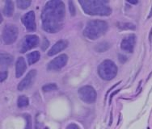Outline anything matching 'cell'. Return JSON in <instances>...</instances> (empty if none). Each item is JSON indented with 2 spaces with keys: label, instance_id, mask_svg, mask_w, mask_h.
<instances>
[{
  "label": "cell",
  "instance_id": "6da1fadb",
  "mask_svg": "<svg viewBox=\"0 0 152 129\" xmlns=\"http://www.w3.org/2000/svg\"><path fill=\"white\" fill-rule=\"evenodd\" d=\"M64 17V3L60 0L47 2L41 14L43 29L49 33L59 32L63 26Z\"/></svg>",
  "mask_w": 152,
  "mask_h": 129
},
{
  "label": "cell",
  "instance_id": "7a4b0ae2",
  "mask_svg": "<svg viewBox=\"0 0 152 129\" xmlns=\"http://www.w3.org/2000/svg\"><path fill=\"white\" fill-rule=\"evenodd\" d=\"M86 14L91 15L108 16L111 14L112 10L107 5L108 1L101 0H83L79 1Z\"/></svg>",
  "mask_w": 152,
  "mask_h": 129
},
{
  "label": "cell",
  "instance_id": "3957f363",
  "mask_svg": "<svg viewBox=\"0 0 152 129\" xmlns=\"http://www.w3.org/2000/svg\"><path fill=\"white\" fill-rule=\"evenodd\" d=\"M108 25L105 21L91 20L88 21L86 25L83 34L90 40H96L103 36L108 30Z\"/></svg>",
  "mask_w": 152,
  "mask_h": 129
},
{
  "label": "cell",
  "instance_id": "277c9868",
  "mask_svg": "<svg viewBox=\"0 0 152 129\" xmlns=\"http://www.w3.org/2000/svg\"><path fill=\"white\" fill-rule=\"evenodd\" d=\"M98 73L102 79L110 81L117 76V67L111 60H105L98 67Z\"/></svg>",
  "mask_w": 152,
  "mask_h": 129
},
{
  "label": "cell",
  "instance_id": "5b68a950",
  "mask_svg": "<svg viewBox=\"0 0 152 129\" xmlns=\"http://www.w3.org/2000/svg\"><path fill=\"white\" fill-rule=\"evenodd\" d=\"M79 98L87 103H93L96 100V92L91 86H84L78 91Z\"/></svg>",
  "mask_w": 152,
  "mask_h": 129
},
{
  "label": "cell",
  "instance_id": "8992f818",
  "mask_svg": "<svg viewBox=\"0 0 152 129\" xmlns=\"http://www.w3.org/2000/svg\"><path fill=\"white\" fill-rule=\"evenodd\" d=\"M18 36V28L14 24H7L3 30V40L7 44H13Z\"/></svg>",
  "mask_w": 152,
  "mask_h": 129
},
{
  "label": "cell",
  "instance_id": "52a82bcc",
  "mask_svg": "<svg viewBox=\"0 0 152 129\" xmlns=\"http://www.w3.org/2000/svg\"><path fill=\"white\" fill-rule=\"evenodd\" d=\"M39 44V37L36 35H27L21 44L20 53H23L35 48Z\"/></svg>",
  "mask_w": 152,
  "mask_h": 129
},
{
  "label": "cell",
  "instance_id": "ba28073f",
  "mask_svg": "<svg viewBox=\"0 0 152 129\" xmlns=\"http://www.w3.org/2000/svg\"><path fill=\"white\" fill-rule=\"evenodd\" d=\"M68 62V57L66 54H61L57 57L52 60L48 64V70H59L66 64Z\"/></svg>",
  "mask_w": 152,
  "mask_h": 129
},
{
  "label": "cell",
  "instance_id": "9c48e42d",
  "mask_svg": "<svg viewBox=\"0 0 152 129\" xmlns=\"http://www.w3.org/2000/svg\"><path fill=\"white\" fill-rule=\"evenodd\" d=\"M36 75H37V70H32L28 73H27L25 78L21 81L17 86L18 91H23V90H26L29 86L32 85V83L35 80Z\"/></svg>",
  "mask_w": 152,
  "mask_h": 129
},
{
  "label": "cell",
  "instance_id": "30bf717a",
  "mask_svg": "<svg viewBox=\"0 0 152 129\" xmlns=\"http://www.w3.org/2000/svg\"><path fill=\"white\" fill-rule=\"evenodd\" d=\"M136 43V36L134 34L129 35L123 39L121 43V49L126 53H133Z\"/></svg>",
  "mask_w": 152,
  "mask_h": 129
},
{
  "label": "cell",
  "instance_id": "8fae6325",
  "mask_svg": "<svg viewBox=\"0 0 152 129\" xmlns=\"http://www.w3.org/2000/svg\"><path fill=\"white\" fill-rule=\"evenodd\" d=\"M22 22L27 29L31 32L36 30V20L35 13L32 11H30L22 17Z\"/></svg>",
  "mask_w": 152,
  "mask_h": 129
},
{
  "label": "cell",
  "instance_id": "7c38bea8",
  "mask_svg": "<svg viewBox=\"0 0 152 129\" xmlns=\"http://www.w3.org/2000/svg\"><path fill=\"white\" fill-rule=\"evenodd\" d=\"M67 41H59L58 42H56L54 45L48 52V56H54L56 54H58V53L61 52L62 50H64L67 47Z\"/></svg>",
  "mask_w": 152,
  "mask_h": 129
},
{
  "label": "cell",
  "instance_id": "4fadbf2b",
  "mask_svg": "<svg viewBox=\"0 0 152 129\" xmlns=\"http://www.w3.org/2000/svg\"><path fill=\"white\" fill-rule=\"evenodd\" d=\"M27 69L25 60L23 57H19L15 64V75L16 78H20L23 75Z\"/></svg>",
  "mask_w": 152,
  "mask_h": 129
},
{
  "label": "cell",
  "instance_id": "5bb4252c",
  "mask_svg": "<svg viewBox=\"0 0 152 129\" xmlns=\"http://www.w3.org/2000/svg\"><path fill=\"white\" fill-rule=\"evenodd\" d=\"M1 68L3 70V68H5L7 70V68L9 67L12 63L13 62V57L11 54L8 53H1Z\"/></svg>",
  "mask_w": 152,
  "mask_h": 129
},
{
  "label": "cell",
  "instance_id": "9a60e30c",
  "mask_svg": "<svg viewBox=\"0 0 152 129\" xmlns=\"http://www.w3.org/2000/svg\"><path fill=\"white\" fill-rule=\"evenodd\" d=\"M13 12H14V3L12 1L7 0L5 3V7L3 9V14L7 17H11L13 15Z\"/></svg>",
  "mask_w": 152,
  "mask_h": 129
},
{
  "label": "cell",
  "instance_id": "2e32d148",
  "mask_svg": "<svg viewBox=\"0 0 152 129\" xmlns=\"http://www.w3.org/2000/svg\"><path fill=\"white\" fill-rule=\"evenodd\" d=\"M41 57V54L38 51H34L28 54L27 56V59H28V62L30 65H32L36 62H37L39 61V59Z\"/></svg>",
  "mask_w": 152,
  "mask_h": 129
},
{
  "label": "cell",
  "instance_id": "e0dca14e",
  "mask_svg": "<svg viewBox=\"0 0 152 129\" xmlns=\"http://www.w3.org/2000/svg\"><path fill=\"white\" fill-rule=\"evenodd\" d=\"M109 49H110V44L108 42H106V41L100 42L95 47V49L96 50V52H98V53H104V52L108 51Z\"/></svg>",
  "mask_w": 152,
  "mask_h": 129
},
{
  "label": "cell",
  "instance_id": "ac0fdd59",
  "mask_svg": "<svg viewBox=\"0 0 152 129\" xmlns=\"http://www.w3.org/2000/svg\"><path fill=\"white\" fill-rule=\"evenodd\" d=\"M28 103H29V101H28V97L25 96V95H21V96L19 97L17 101V105L20 108L25 107L28 105Z\"/></svg>",
  "mask_w": 152,
  "mask_h": 129
},
{
  "label": "cell",
  "instance_id": "d6986e66",
  "mask_svg": "<svg viewBox=\"0 0 152 129\" xmlns=\"http://www.w3.org/2000/svg\"><path fill=\"white\" fill-rule=\"evenodd\" d=\"M117 27L122 30H135L136 28L134 24L130 23H118Z\"/></svg>",
  "mask_w": 152,
  "mask_h": 129
},
{
  "label": "cell",
  "instance_id": "ffe728a7",
  "mask_svg": "<svg viewBox=\"0 0 152 129\" xmlns=\"http://www.w3.org/2000/svg\"><path fill=\"white\" fill-rule=\"evenodd\" d=\"M31 1H28V0H18L16 3H17V6L19 8L22 9V10H25L28 7L30 6L31 4Z\"/></svg>",
  "mask_w": 152,
  "mask_h": 129
},
{
  "label": "cell",
  "instance_id": "44dd1931",
  "mask_svg": "<svg viewBox=\"0 0 152 129\" xmlns=\"http://www.w3.org/2000/svg\"><path fill=\"white\" fill-rule=\"evenodd\" d=\"M57 89H58V86L56 85L55 83H49L42 87V91L44 92H50V91H56Z\"/></svg>",
  "mask_w": 152,
  "mask_h": 129
},
{
  "label": "cell",
  "instance_id": "7402d4cb",
  "mask_svg": "<svg viewBox=\"0 0 152 129\" xmlns=\"http://www.w3.org/2000/svg\"><path fill=\"white\" fill-rule=\"evenodd\" d=\"M68 4H69V10H70V15L72 16H75L76 14V10H75V7L74 5L73 1H69L68 2Z\"/></svg>",
  "mask_w": 152,
  "mask_h": 129
},
{
  "label": "cell",
  "instance_id": "603a6c76",
  "mask_svg": "<svg viewBox=\"0 0 152 129\" xmlns=\"http://www.w3.org/2000/svg\"><path fill=\"white\" fill-rule=\"evenodd\" d=\"M26 119H27V127L26 129H32V120H31V118L28 115H26Z\"/></svg>",
  "mask_w": 152,
  "mask_h": 129
},
{
  "label": "cell",
  "instance_id": "cb8c5ba5",
  "mask_svg": "<svg viewBox=\"0 0 152 129\" xmlns=\"http://www.w3.org/2000/svg\"><path fill=\"white\" fill-rule=\"evenodd\" d=\"M0 80L1 82H3L4 80L6 79L7 78V71H1V73H0Z\"/></svg>",
  "mask_w": 152,
  "mask_h": 129
},
{
  "label": "cell",
  "instance_id": "d4e9b609",
  "mask_svg": "<svg viewBox=\"0 0 152 129\" xmlns=\"http://www.w3.org/2000/svg\"><path fill=\"white\" fill-rule=\"evenodd\" d=\"M49 41H47L46 38H44V41H43V44H42V46H41V49L42 50H45L49 46Z\"/></svg>",
  "mask_w": 152,
  "mask_h": 129
},
{
  "label": "cell",
  "instance_id": "484cf974",
  "mask_svg": "<svg viewBox=\"0 0 152 129\" xmlns=\"http://www.w3.org/2000/svg\"><path fill=\"white\" fill-rule=\"evenodd\" d=\"M118 57H119V61H120L121 63H125V62L128 60L127 57H126V56L122 55V54H119V55H118Z\"/></svg>",
  "mask_w": 152,
  "mask_h": 129
},
{
  "label": "cell",
  "instance_id": "4316f807",
  "mask_svg": "<svg viewBox=\"0 0 152 129\" xmlns=\"http://www.w3.org/2000/svg\"><path fill=\"white\" fill-rule=\"evenodd\" d=\"M66 129H79V128L75 123H70L66 127Z\"/></svg>",
  "mask_w": 152,
  "mask_h": 129
},
{
  "label": "cell",
  "instance_id": "83f0119b",
  "mask_svg": "<svg viewBox=\"0 0 152 129\" xmlns=\"http://www.w3.org/2000/svg\"><path fill=\"white\" fill-rule=\"evenodd\" d=\"M121 91V90H117V91H114L113 93V94H112L111 95H110V99H109V104H110V103H111L112 99H113V98L114 95H115V94H117V93H118V92H119V91Z\"/></svg>",
  "mask_w": 152,
  "mask_h": 129
},
{
  "label": "cell",
  "instance_id": "f1b7e54d",
  "mask_svg": "<svg viewBox=\"0 0 152 129\" xmlns=\"http://www.w3.org/2000/svg\"><path fill=\"white\" fill-rule=\"evenodd\" d=\"M127 3H131V4H137L138 2H137V0H136V1H131V0H129V1H127Z\"/></svg>",
  "mask_w": 152,
  "mask_h": 129
},
{
  "label": "cell",
  "instance_id": "f546056e",
  "mask_svg": "<svg viewBox=\"0 0 152 129\" xmlns=\"http://www.w3.org/2000/svg\"><path fill=\"white\" fill-rule=\"evenodd\" d=\"M151 37H152V28H151V32H150V35H149L150 41H151Z\"/></svg>",
  "mask_w": 152,
  "mask_h": 129
},
{
  "label": "cell",
  "instance_id": "4dcf8cb0",
  "mask_svg": "<svg viewBox=\"0 0 152 129\" xmlns=\"http://www.w3.org/2000/svg\"><path fill=\"white\" fill-rule=\"evenodd\" d=\"M151 16H152V7H151V12H150V15H148V19L151 17Z\"/></svg>",
  "mask_w": 152,
  "mask_h": 129
}]
</instances>
